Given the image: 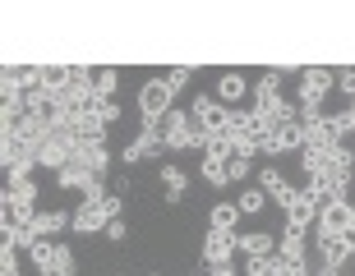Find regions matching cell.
Instances as JSON below:
<instances>
[{"label":"cell","mask_w":355,"mask_h":276,"mask_svg":"<svg viewBox=\"0 0 355 276\" xmlns=\"http://www.w3.org/2000/svg\"><path fill=\"white\" fill-rule=\"evenodd\" d=\"M189 116H194V125L208 134V138H231V106H222L217 97L198 92L194 102H189Z\"/></svg>","instance_id":"cell-2"},{"label":"cell","mask_w":355,"mask_h":276,"mask_svg":"<svg viewBox=\"0 0 355 276\" xmlns=\"http://www.w3.org/2000/svg\"><path fill=\"white\" fill-rule=\"evenodd\" d=\"M175 92L166 79H148L144 88H139V116H144V125H153V120H162L166 111H175Z\"/></svg>","instance_id":"cell-3"},{"label":"cell","mask_w":355,"mask_h":276,"mask_svg":"<svg viewBox=\"0 0 355 276\" xmlns=\"http://www.w3.org/2000/svg\"><path fill=\"white\" fill-rule=\"evenodd\" d=\"M337 88V74L332 69H323V65H309V69H300V106H318L323 111V97Z\"/></svg>","instance_id":"cell-5"},{"label":"cell","mask_w":355,"mask_h":276,"mask_svg":"<svg viewBox=\"0 0 355 276\" xmlns=\"http://www.w3.org/2000/svg\"><path fill=\"white\" fill-rule=\"evenodd\" d=\"M28 258H33V267H37L42 276H51V267H55V244H51V239H37V244L28 249Z\"/></svg>","instance_id":"cell-18"},{"label":"cell","mask_w":355,"mask_h":276,"mask_svg":"<svg viewBox=\"0 0 355 276\" xmlns=\"http://www.w3.org/2000/svg\"><path fill=\"white\" fill-rule=\"evenodd\" d=\"M314 276H342V272H337V267H328V263H318V272Z\"/></svg>","instance_id":"cell-34"},{"label":"cell","mask_w":355,"mask_h":276,"mask_svg":"<svg viewBox=\"0 0 355 276\" xmlns=\"http://www.w3.org/2000/svg\"><path fill=\"white\" fill-rule=\"evenodd\" d=\"M277 258H286V263H309L304 258V230H282V239H277Z\"/></svg>","instance_id":"cell-15"},{"label":"cell","mask_w":355,"mask_h":276,"mask_svg":"<svg viewBox=\"0 0 355 276\" xmlns=\"http://www.w3.org/2000/svg\"><path fill=\"white\" fill-rule=\"evenodd\" d=\"M351 203H328V208L318 212V244L323 239H342L346 230H351Z\"/></svg>","instance_id":"cell-8"},{"label":"cell","mask_w":355,"mask_h":276,"mask_svg":"<svg viewBox=\"0 0 355 276\" xmlns=\"http://www.w3.org/2000/svg\"><path fill=\"white\" fill-rule=\"evenodd\" d=\"M236 208H240V217H259V212L268 208V194L263 189H245V194L236 198Z\"/></svg>","instance_id":"cell-20"},{"label":"cell","mask_w":355,"mask_h":276,"mask_svg":"<svg viewBox=\"0 0 355 276\" xmlns=\"http://www.w3.org/2000/svg\"><path fill=\"white\" fill-rule=\"evenodd\" d=\"M337 88H342L346 97L355 102V69H337Z\"/></svg>","instance_id":"cell-30"},{"label":"cell","mask_w":355,"mask_h":276,"mask_svg":"<svg viewBox=\"0 0 355 276\" xmlns=\"http://www.w3.org/2000/svg\"><path fill=\"white\" fill-rule=\"evenodd\" d=\"M162 147H166V129H162V120H153V125H144V134L120 157H125V166H134V161H144V157H162Z\"/></svg>","instance_id":"cell-7"},{"label":"cell","mask_w":355,"mask_h":276,"mask_svg":"<svg viewBox=\"0 0 355 276\" xmlns=\"http://www.w3.org/2000/svg\"><path fill=\"white\" fill-rule=\"evenodd\" d=\"M277 276H309V263H286V258H277Z\"/></svg>","instance_id":"cell-29"},{"label":"cell","mask_w":355,"mask_h":276,"mask_svg":"<svg viewBox=\"0 0 355 276\" xmlns=\"http://www.w3.org/2000/svg\"><path fill=\"white\" fill-rule=\"evenodd\" d=\"M259 189H263V194H272L277 208H291V203H295V189L286 184V175L277 171V166H263V171H259Z\"/></svg>","instance_id":"cell-11"},{"label":"cell","mask_w":355,"mask_h":276,"mask_svg":"<svg viewBox=\"0 0 355 276\" xmlns=\"http://www.w3.org/2000/svg\"><path fill=\"white\" fill-rule=\"evenodd\" d=\"M92 116L102 120V125H111V120H120V106L111 102V97H97V106H92Z\"/></svg>","instance_id":"cell-25"},{"label":"cell","mask_w":355,"mask_h":276,"mask_svg":"<svg viewBox=\"0 0 355 276\" xmlns=\"http://www.w3.org/2000/svg\"><path fill=\"white\" fill-rule=\"evenodd\" d=\"M116 69H97V83H92V92H97V97H111V92H116Z\"/></svg>","instance_id":"cell-24"},{"label":"cell","mask_w":355,"mask_h":276,"mask_svg":"<svg viewBox=\"0 0 355 276\" xmlns=\"http://www.w3.org/2000/svg\"><path fill=\"white\" fill-rule=\"evenodd\" d=\"M189 74H194V69H189V65H175L171 74H166V83H171V92H180L184 83H189Z\"/></svg>","instance_id":"cell-28"},{"label":"cell","mask_w":355,"mask_h":276,"mask_svg":"<svg viewBox=\"0 0 355 276\" xmlns=\"http://www.w3.org/2000/svg\"><path fill=\"white\" fill-rule=\"evenodd\" d=\"M208 276H236V267L226 263V267H208Z\"/></svg>","instance_id":"cell-33"},{"label":"cell","mask_w":355,"mask_h":276,"mask_svg":"<svg viewBox=\"0 0 355 276\" xmlns=\"http://www.w3.org/2000/svg\"><path fill=\"white\" fill-rule=\"evenodd\" d=\"M245 276H277V253L272 258H245Z\"/></svg>","instance_id":"cell-23"},{"label":"cell","mask_w":355,"mask_h":276,"mask_svg":"<svg viewBox=\"0 0 355 276\" xmlns=\"http://www.w3.org/2000/svg\"><path fill=\"white\" fill-rule=\"evenodd\" d=\"M5 212H10L19 226H33L37 221V184L33 180H14L5 189Z\"/></svg>","instance_id":"cell-4"},{"label":"cell","mask_w":355,"mask_h":276,"mask_svg":"<svg viewBox=\"0 0 355 276\" xmlns=\"http://www.w3.org/2000/svg\"><path fill=\"white\" fill-rule=\"evenodd\" d=\"M342 244H346V253H351V258H355V226H351V230H346V235H342Z\"/></svg>","instance_id":"cell-32"},{"label":"cell","mask_w":355,"mask_h":276,"mask_svg":"<svg viewBox=\"0 0 355 276\" xmlns=\"http://www.w3.org/2000/svg\"><path fill=\"white\" fill-rule=\"evenodd\" d=\"M250 171H254V161L245 157V152H236V157H231V184H236V180H250Z\"/></svg>","instance_id":"cell-26"},{"label":"cell","mask_w":355,"mask_h":276,"mask_svg":"<svg viewBox=\"0 0 355 276\" xmlns=\"http://www.w3.org/2000/svg\"><path fill=\"white\" fill-rule=\"evenodd\" d=\"M0 276H19V249L0 239Z\"/></svg>","instance_id":"cell-22"},{"label":"cell","mask_w":355,"mask_h":276,"mask_svg":"<svg viewBox=\"0 0 355 276\" xmlns=\"http://www.w3.org/2000/svg\"><path fill=\"white\" fill-rule=\"evenodd\" d=\"M162 129H166V152H184V147H208V134L194 125V116L189 111H166L162 116Z\"/></svg>","instance_id":"cell-1"},{"label":"cell","mask_w":355,"mask_h":276,"mask_svg":"<svg viewBox=\"0 0 355 276\" xmlns=\"http://www.w3.org/2000/svg\"><path fill=\"white\" fill-rule=\"evenodd\" d=\"M351 217H355V203H351ZM351 226H355V221H351Z\"/></svg>","instance_id":"cell-35"},{"label":"cell","mask_w":355,"mask_h":276,"mask_svg":"<svg viewBox=\"0 0 355 276\" xmlns=\"http://www.w3.org/2000/svg\"><path fill=\"white\" fill-rule=\"evenodd\" d=\"M318 212H323V198L304 184V189H295V203L286 208V226L291 230H309V226H318Z\"/></svg>","instance_id":"cell-6"},{"label":"cell","mask_w":355,"mask_h":276,"mask_svg":"<svg viewBox=\"0 0 355 276\" xmlns=\"http://www.w3.org/2000/svg\"><path fill=\"white\" fill-rule=\"evenodd\" d=\"M198 171H203V180H208V184H217V189L231 184V161H222V157H203Z\"/></svg>","instance_id":"cell-19"},{"label":"cell","mask_w":355,"mask_h":276,"mask_svg":"<svg viewBox=\"0 0 355 276\" xmlns=\"http://www.w3.org/2000/svg\"><path fill=\"white\" fill-rule=\"evenodd\" d=\"M236 249H240V235H226V230H208V235H203V258H208V267H226L236 258Z\"/></svg>","instance_id":"cell-9"},{"label":"cell","mask_w":355,"mask_h":276,"mask_svg":"<svg viewBox=\"0 0 355 276\" xmlns=\"http://www.w3.org/2000/svg\"><path fill=\"white\" fill-rule=\"evenodd\" d=\"M162 184H166V203H180L184 189H189V180H184L180 166H162Z\"/></svg>","instance_id":"cell-17"},{"label":"cell","mask_w":355,"mask_h":276,"mask_svg":"<svg viewBox=\"0 0 355 276\" xmlns=\"http://www.w3.org/2000/svg\"><path fill=\"white\" fill-rule=\"evenodd\" d=\"M240 226V208L236 203H217V208L208 212V230H226V235H236Z\"/></svg>","instance_id":"cell-16"},{"label":"cell","mask_w":355,"mask_h":276,"mask_svg":"<svg viewBox=\"0 0 355 276\" xmlns=\"http://www.w3.org/2000/svg\"><path fill=\"white\" fill-rule=\"evenodd\" d=\"M125 235H130V226H125V217L106 226V239H116V244H125Z\"/></svg>","instance_id":"cell-31"},{"label":"cell","mask_w":355,"mask_h":276,"mask_svg":"<svg viewBox=\"0 0 355 276\" xmlns=\"http://www.w3.org/2000/svg\"><path fill=\"white\" fill-rule=\"evenodd\" d=\"M69 226H74V212H37L33 230H37V239H51L60 230H69Z\"/></svg>","instance_id":"cell-13"},{"label":"cell","mask_w":355,"mask_h":276,"mask_svg":"<svg viewBox=\"0 0 355 276\" xmlns=\"http://www.w3.org/2000/svg\"><path fill=\"white\" fill-rule=\"evenodd\" d=\"M106 226H111V217L102 212V203H79L69 230H74V235H97V230H102V235H106Z\"/></svg>","instance_id":"cell-10"},{"label":"cell","mask_w":355,"mask_h":276,"mask_svg":"<svg viewBox=\"0 0 355 276\" xmlns=\"http://www.w3.org/2000/svg\"><path fill=\"white\" fill-rule=\"evenodd\" d=\"M240 253H245V258H272L277 239L268 235V230H250V235H240Z\"/></svg>","instance_id":"cell-14"},{"label":"cell","mask_w":355,"mask_h":276,"mask_svg":"<svg viewBox=\"0 0 355 276\" xmlns=\"http://www.w3.org/2000/svg\"><path fill=\"white\" fill-rule=\"evenodd\" d=\"M245 92H250V79H245L240 69H231V74H222V79H217V92H212V97H217L222 106H236Z\"/></svg>","instance_id":"cell-12"},{"label":"cell","mask_w":355,"mask_h":276,"mask_svg":"<svg viewBox=\"0 0 355 276\" xmlns=\"http://www.w3.org/2000/svg\"><path fill=\"white\" fill-rule=\"evenodd\" d=\"M102 212L111 217V221H120V212H125V198H120V194H106V198H102Z\"/></svg>","instance_id":"cell-27"},{"label":"cell","mask_w":355,"mask_h":276,"mask_svg":"<svg viewBox=\"0 0 355 276\" xmlns=\"http://www.w3.org/2000/svg\"><path fill=\"white\" fill-rule=\"evenodd\" d=\"M74 272H79V263H74V249L55 244V267H51V276H74Z\"/></svg>","instance_id":"cell-21"}]
</instances>
